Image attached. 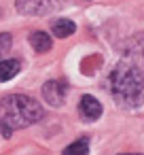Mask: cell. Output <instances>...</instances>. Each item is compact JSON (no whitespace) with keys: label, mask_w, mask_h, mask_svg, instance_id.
Segmentation results:
<instances>
[{"label":"cell","mask_w":144,"mask_h":155,"mask_svg":"<svg viewBox=\"0 0 144 155\" xmlns=\"http://www.w3.org/2000/svg\"><path fill=\"white\" fill-rule=\"evenodd\" d=\"M11 51V34H0V62H2V55Z\"/></svg>","instance_id":"cell-10"},{"label":"cell","mask_w":144,"mask_h":155,"mask_svg":"<svg viewBox=\"0 0 144 155\" xmlns=\"http://www.w3.org/2000/svg\"><path fill=\"white\" fill-rule=\"evenodd\" d=\"M110 89L121 104L138 106L144 102V74L133 64L123 62L110 74Z\"/></svg>","instance_id":"cell-2"},{"label":"cell","mask_w":144,"mask_h":155,"mask_svg":"<svg viewBox=\"0 0 144 155\" xmlns=\"http://www.w3.org/2000/svg\"><path fill=\"white\" fill-rule=\"evenodd\" d=\"M40 119H43V106L30 96L13 94L0 100V123L11 130L28 127Z\"/></svg>","instance_id":"cell-1"},{"label":"cell","mask_w":144,"mask_h":155,"mask_svg":"<svg viewBox=\"0 0 144 155\" xmlns=\"http://www.w3.org/2000/svg\"><path fill=\"white\" fill-rule=\"evenodd\" d=\"M30 45L34 47V51L38 53H47L51 49V36L47 32H32L30 34Z\"/></svg>","instance_id":"cell-6"},{"label":"cell","mask_w":144,"mask_h":155,"mask_svg":"<svg viewBox=\"0 0 144 155\" xmlns=\"http://www.w3.org/2000/svg\"><path fill=\"white\" fill-rule=\"evenodd\" d=\"M64 155H89V144L87 140H76L64 149Z\"/></svg>","instance_id":"cell-9"},{"label":"cell","mask_w":144,"mask_h":155,"mask_svg":"<svg viewBox=\"0 0 144 155\" xmlns=\"http://www.w3.org/2000/svg\"><path fill=\"white\" fill-rule=\"evenodd\" d=\"M121 155H142V153H121Z\"/></svg>","instance_id":"cell-11"},{"label":"cell","mask_w":144,"mask_h":155,"mask_svg":"<svg viewBox=\"0 0 144 155\" xmlns=\"http://www.w3.org/2000/svg\"><path fill=\"white\" fill-rule=\"evenodd\" d=\"M19 62L17 60H2L0 62V81H9L19 72Z\"/></svg>","instance_id":"cell-8"},{"label":"cell","mask_w":144,"mask_h":155,"mask_svg":"<svg viewBox=\"0 0 144 155\" xmlns=\"http://www.w3.org/2000/svg\"><path fill=\"white\" fill-rule=\"evenodd\" d=\"M59 2H62V0H17V11L26 13V15L49 13V11L57 9Z\"/></svg>","instance_id":"cell-3"},{"label":"cell","mask_w":144,"mask_h":155,"mask_svg":"<svg viewBox=\"0 0 144 155\" xmlns=\"http://www.w3.org/2000/svg\"><path fill=\"white\" fill-rule=\"evenodd\" d=\"M76 32V26H74V21H70V19H57L55 24H53V34L57 36V38H68V36H72Z\"/></svg>","instance_id":"cell-7"},{"label":"cell","mask_w":144,"mask_h":155,"mask_svg":"<svg viewBox=\"0 0 144 155\" xmlns=\"http://www.w3.org/2000/svg\"><path fill=\"white\" fill-rule=\"evenodd\" d=\"M78 110H81L83 119L95 121V119L102 115V104H100L93 96H83V98H81V104H78Z\"/></svg>","instance_id":"cell-5"},{"label":"cell","mask_w":144,"mask_h":155,"mask_svg":"<svg viewBox=\"0 0 144 155\" xmlns=\"http://www.w3.org/2000/svg\"><path fill=\"white\" fill-rule=\"evenodd\" d=\"M66 83L64 81H47L43 87V98L51 104V106H62L64 98H66Z\"/></svg>","instance_id":"cell-4"}]
</instances>
